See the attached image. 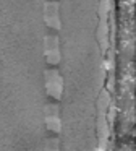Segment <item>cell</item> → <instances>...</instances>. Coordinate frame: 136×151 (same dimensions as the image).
<instances>
[{"label":"cell","mask_w":136,"mask_h":151,"mask_svg":"<svg viewBox=\"0 0 136 151\" xmlns=\"http://www.w3.org/2000/svg\"><path fill=\"white\" fill-rule=\"evenodd\" d=\"M44 81H45V91L50 98L60 101L63 94V78L58 73V70L49 68L44 72Z\"/></svg>","instance_id":"1"},{"label":"cell","mask_w":136,"mask_h":151,"mask_svg":"<svg viewBox=\"0 0 136 151\" xmlns=\"http://www.w3.org/2000/svg\"><path fill=\"white\" fill-rule=\"evenodd\" d=\"M44 54L47 63L50 65H58L60 63V41L57 34H47L44 39Z\"/></svg>","instance_id":"2"},{"label":"cell","mask_w":136,"mask_h":151,"mask_svg":"<svg viewBox=\"0 0 136 151\" xmlns=\"http://www.w3.org/2000/svg\"><path fill=\"white\" fill-rule=\"evenodd\" d=\"M44 20L50 29L60 31L62 29V20H60V5L57 2H47L44 5Z\"/></svg>","instance_id":"3"},{"label":"cell","mask_w":136,"mask_h":151,"mask_svg":"<svg viewBox=\"0 0 136 151\" xmlns=\"http://www.w3.org/2000/svg\"><path fill=\"white\" fill-rule=\"evenodd\" d=\"M45 112V125L52 133H58L62 128L60 115H58V106L57 104H47L44 109Z\"/></svg>","instance_id":"4"},{"label":"cell","mask_w":136,"mask_h":151,"mask_svg":"<svg viewBox=\"0 0 136 151\" xmlns=\"http://www.w3.org/2000/svg\"><path fill=\"white\" fill-rule=\"evenodd\" d=\"M45 151H60V150H58V140H55V138L49 140V141H47V148H45Z\"/></svg>","instance_id":"5"}]
</instances>
